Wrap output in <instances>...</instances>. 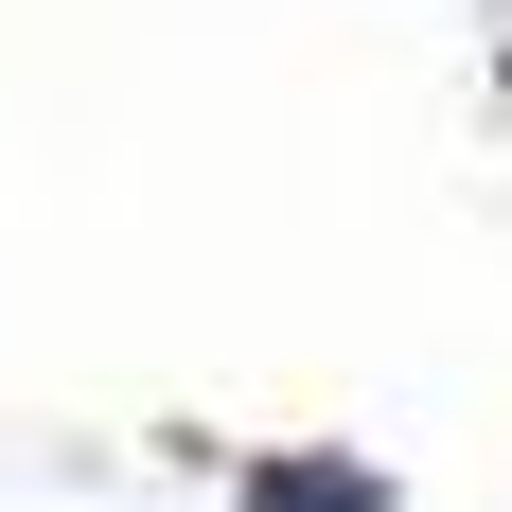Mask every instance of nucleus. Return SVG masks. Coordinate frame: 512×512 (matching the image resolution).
<instances>
[{
    "label": "nucleus",
    "mask_w": 512,
    "mask_h": 512,
    "mask_svg": "<svg viewBox=\"0 0 512 512\" xmlns=\"http://www.w3.org/2000/svg\"><path fill=\"white\" fill-rule=\"evenodd\" d=\"M230 512H407V495H389L371 460L318 442V460H248V477H230Z\"/></svg>",
    "instance_id": "obj_1"
}]
</instances>
